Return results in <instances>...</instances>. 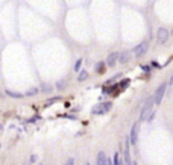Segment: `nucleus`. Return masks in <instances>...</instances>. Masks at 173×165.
Returning <instances> with one entry per match:
<instances>
[{
	"label": "nucleus",
	"mask_w": 173,
	"mask_h": 165,
	"mask_svg": "<svg viewBox=\"0 0 173 165\" xmlns=\"http://www.w3.org/2000/svg\"><path fill=\"white\" fill-rule=\"evenodd\" d=\"M111 108H113V103H111V102H103V103L96 105V106L91 109V114H93V115H103V114L109 112Z\"/></svg>",
	"instance_id": "nucleus-1"
},
{
	"label": "nucleus",
	"mask_w": 173,
	"mask_h": 165,
	"mask_svg": "<svg viewBox=\"0 0 173 165\" xmlns=\"http://www.w3.org/2000/svg\"><path fill=\"white\" fill-rule=\"evenodd\" d=\"M153 103H155L153 97L146 99V102H144V105H143V108H141V114H140V118H141V120H147L149 114L152 112V106H153Z\"/></svg>",
	"instance_id": "nucleus-2"
},
{
	"label": "nucleus",
	"mask_w": 173,
	"mask_h": 165,
	"mask_svg": "<svg viewBox=\"0 0 173 165\" xmlns=\"http://www.w3.org/2000/svg\"><path fill=\"white\" fill-rule=\"evenodd\" d=\"M147 50H149V43L144 41V43H141V44H138V46L134 47V56L135 58H141V56L146 55Z\"/></svg>",
	"instance_id": "nucleus-3"
},
{
	"label": "nucleus",
	"mask_w": 173,
	"mask_h": 165,
	"mask_svg": "<svg viewBox=\"0 0 173 165\" xmlns=\"http://www.w3.org/2000/svg\"><path fill=\"white\" fill-rule=\"evenodd\" d=\"M165 88H167V83H161V85L158 86V89L155 91L153 100H155L156 105H159V103L162 102V97H164V94H165Z\"/></svg>",
	"instance_id": "nucleus-4"
},
{
	"label": "nucleus",
	"mask_w": 173,
	"mask_h": 165,
	"mask_svg": "<svg viewBox=\"0 0 173 165\" xmlns=\"http://www.w3.org/2000/svg\"><path fill=\"white\" fill-rule=\"evenodd\" d=\"M138 130H140V123H134V126L131 127V133H129V142L132 145H135L138 141Z\"/></svg>",
	"instance_id": "nucleus-5"
},
{
	"label": "nucleus",
	"mask_w": 173,
	"mask_h": 165,
	"mask_svg": "<svg viewBox=\"0 0 173 165\" xmlns=\"http://www.w3.org/2000/svg\"><path fill=\"white\" fill-rule=\"evenodd\" d=\"M168 31L165 29V28H159L158 29V32H156V37H158V40H159V43L161 44H164L165 41H167V38H168Z\"/></svg>",
	"instance_id": "nucleus-6"
},
{
	"label": "nucleus",
	"mask_w": 173,
	"mask_h": 165,
	"mask_svg": "<svg viewBox=\"0 0 173 165\" xmlns=\"http://www.w3.org/2000/svg\"><path fill=\"white\" fill-rule=\"evenodd\" d=\"M119 55H120V53H117V52H111V53L108 55V58H106V65H108V67H114V65L119 62Z\"/></svg>",
	"instance_id": "nucleus-7"
},
{
	"label": "nucleus",
	"mask_w": 173,
	"mask_h": 165,
	"mask_svg": "<svg viewBox=\"0 0 173 165\" xmlns=\"http://www.w3.org/2000/svg\"><path fill=\"white\" fill-rule=\"evenodd\" d=\"M129 59H131V52H122L120 55H119V62L120 64H126V62H129Z\"/></svg>",
	"instance_id": "nucleus-8"
},
{
	"label": "nucleus",
	"mask_w": 173,
	"mask_h": 165,
	"mask_svg": "<svg viewBox=\"0 0 173 165\" xmlns=\"http://www.w3.org/2000/svg\"><path fill=\"white\" fill-rule=\"evenodd\" d=\"M106 160H108L106 154L103 151H99L97 153V159H96V165H106Z\"/></svg>",
	"instance_id": "nucleus-9"
},
{
	"label": "nucleus",
	"mask_w": 173,
	"mask_h": 165,
	"mask_svg": "<svg viewBox=\"0 0 173 165\" xmlns=\"http://www.w3.org/2000/svg\"><path fill=\"white\" fill-rule=\"evenodd\" d=\"M114 165H126L125 159H122L119 153H116V154H114Z\"/></svg>",
	"instance_id": "nucleus-10"
},
{
	"label": "nucleus",
	"mask_w": 173,
	"mask_h": 165,
	"mask_svg": "<svg viewBox=\"0 0 173 165\" xmlns=\"http://www.w3.org/2000/svg\"><path fill=\"white\" fill-rule=\"evenodd\" d=\"M88 79V71H85V70H82V71H79V76H77V80L79 82H83V80H86Z\"/></svg>",
	"instance_id": "nucleus-11"
},
{
	"label": "nucleus",
	"mask_w": 173,
	"mask_h": 165,
	"mask_svg": "<svg viewBox=\"0 0 173 165\" xmlns=\"http://www.w3.org/2000/svg\"><path fill=\"white\" fill-rule=\"evenodd\" d=\"M9 97H12V99H21L23 97V94H20V92H15V91H9V89H6L5 91Z\"/></svg>",
	"instance_id": "nucleus-12"
},
{
	"label": "nucleus",
	"mask_w": 173,
	"mask_h": 165,
	"mask_svg": "<svg viewBox=\"0 0 173 165\" xmlns=\"http://www.w3.org/2000/svg\"><path fill=\"white\" fill-rule=\"evenodd\" d=\"M52 89H53V88L50 86V83H43V85H41V91H43V92H50Z\"/></svg>",
	"instance_id": "nucleus-13"
},
{
	"label": "nucleus",
	"mask_w": 173,
	"mask_h": 165,
	"mask_svg": "<svg viewBox=\"0 0 173 165\" xmlns=\"http://www.w3.org/2000/svg\"><path fill=\"white\" fill-rule=\"evenodd\" d=\"M65 86H67V80H59V82L56 83V89H59V91L64 89Z\"/></svg>",
	"instance_id": "nucleus-14"
},
{
	"label": "nucleus",
	"mask_w": 173,
	"mask_h": 165,
	"mask_svg": "<svg viewBox=\"0 0 173 165\" xmlns=\"http://www.w3.org/2000/svg\"><path fill=\"white\" fill-rule=\"evenodd\" d=\"M61 100V97H52V99H49L47 102H46V106H50V105H53V103H56V102H59Z\"/></svg>",
	"instance_id": "nucleus-15"
},
{
	"label": "nucleus",
	"mask_w": 173,
	"mask_h": 165,
	"mask_svg": "<svg viewBox=\"0 0 173 165\" xmlns=\"http://www.w3.org/2000/svg\"><path fill=\"white\" fill-rule=\"evenodd\" d=\"M105 64H106V62H99V64L94 67V70H96L97 73H102V71H103V65H105Z\"/></svg>",
	"instance_id": "nucleus-16"
},
{
	"label": "nucleus",
	"mask_w": 173,
	"mask_h": 165,
	"mask_svg": "<svg viewBox=\"0 0 173 165\" xmlns=\"http://www.w3.org/2000/svg\"><path fill=\"white\" fill-rule=\"evenodd\" d=\"M38 92H40L38 88H32V89H29V91L26 92V95H35V94H38Z\"/></svg>",
	"instance_id": "nucleus-17"
},
{
	"label": "nucleus",
	"mask_w": 173,
	"mask_h": 165,
	"mask_svg": "<svg viewBox=\"0 0 173 165\" xmlns=\"http://www.w3.org/2000/svg\"><path fill=\"white\" fill-rule=\"evenodd\" d=\"M80 65H82V59H77L76 64H74V71H79L80 70Z\"/></svg>",
	"instance_id": "nucleus-18"
},
{
	"label": "nucleus",
	"mask_w": 173,
	"mask_h": 165,
	"mask_svg": "<svg viewBox=\"0 0 173 165\" xmlns=\"http://www.w3.org/2000/svg\"><path fill=\"white\" fill-rule=\"evenodd\" d=\"M128 85H129V79H125V80H123V82L120 83V86H122V89H125V88H126Z\"/></svg>",
	"instance_id": "nucleus-19"
},
{
	"label": "nucleus",
	"mask_w": 173,
	"mask_h": 165,
	"mask_svg": "<svg viewBox=\"0 0 173 165\" xmlns=\"http://www.w3.org/2000/svg\"><path fill=\"white\" fill-rule=\"evenodd\" d=\"M153 117H155V112H153V111H152V112H150V114H149V117H147V120H146V121H147V123H150V121H152V118H153Z\"/></svg>",
	"instance_id": "nucleus-20"
},
{
	"label": "nucleus",
	"mask_w": 173,
	"mask_h": 165,
	"mask_svg": "<svg viewBox=\"0 0 173 165\" xmlns=\"http://www.w3.org/2000/svg\"><path fill=\"white\" fill-rule=\"evenodd\" d=\"M150 65H152L153 68H159V67H161V65H159V64H158L156 61H152V62H150Z\"/></svg>",
	"instance_id": "nucleus-21"
},
{
	"label": "nucleus",
	"mask_w": 173,
	"mask_h": 165,
	"mask_svg": "<svg viewBox=\"0 0 173 165\" xmlns=\"http://www.w3.org/2000/svg\"><path fill=\"white\" fill-rule=\"evenodd\" d=\"M141 70H143V71H146V73H149V71H150V68H149L147 65H141Z\"/></svg>",
	"instance_id": "nucleus-22"
},
{
	"label": "nucleus",
	"mask_w": 173,
	"mask_h": 165,
	"mask_svg": "<svg viewBox=\"0 0 173 165\" xmlns=\"http://www.w3.org/2000/svg\"><path fill=\"white\" fill-rule=\"evenodd\" d=\"M65 165H74V159H73V157H70V159L67 160V163H65Z\"/></svg>",
	"instance_id": "nucleus-23"
},
{
	"label": "nucleus",
	"mask_w": 173,
	"mask_h": 165,
	"mask_svg": "<svg viewBox=\"0 0 173 165\" xmlns=\"http://www.w3.org/2000/svg\"><path fill=\"white\" fill-rule=\"evenodd\" d=\"M35 160H37V156H35V154H32V156H31V160H29V162H31V163H34Z\"/></svg>",
	"instance_id": "nucleus-24"
},
{
	"label": "nucleus",
	"mask_w": 173,
	"mask_h": 165,
	"mask_svg": "<svg viewBox=\"0 0 173 165\" xmlns=\"http://www.w3.org/2000/svg\"><path fill=\"white\" fill-rule=\"evenodd\" d=\"M106 165H114V159H108L106 160Z\"/></svg>",
	"instance_id": "nucleus-25"
},
{
	"label": "nucleus",
	"mask_w": 173,
	"mask_h": 165,
	"mask_svg": "<svg viewBox=\"0 0 173 165\" xmlns=\"http://www.w3.org/2000/svg\"><path fill=\"white\" fill-rule=\"evenodd\" d=\"M168 83H170V85H173V76L170 77V82H168Z\"/></svg>",
	"instance_id": "nucleus-26"
},
{
	"label": "nucleus",
	"mask_w": 173,
	"mask_h": 165,
	"mask_svg": "<svg viewBox=\"0 0 173 165\" xmlns=\"http://www.w3.org/2000/svg\"><path fill=\"white\" fill-rule=\"evenodd\" d=\"M134 165H138V163H134Z\"/></svg>",
	"instance_id": "nucleus-27"
},
{
	"label": "nucleus",
	"mask_w": 173,
	"mask_h": 165,
	"mask_svg": "<svg viewBox=\"0 0 173 165\" xmlns=\"http://www.w3.org/2000/svg\"><path fill=\"white\" fill-rule=\"evenodd\" d=\"M86 165H90V163H86Z\"/></svg>",
	"instance_id": "nucleus-28"
},
{
	"label": "nucleus",
	"mask_w": 173,
	"mask_h": 165,
	"mask_svg": "<svg viewBox=\"0 0 173 165\" xmlns=\"http://www.w3.org/2000/svg\"><path fill=\"white\" fill-rule=\"evenodd\" d=\"M38 165H41V163H38Z\"/></svg>",
	"instance_id": "nucleus-29"
}]
</instances>
